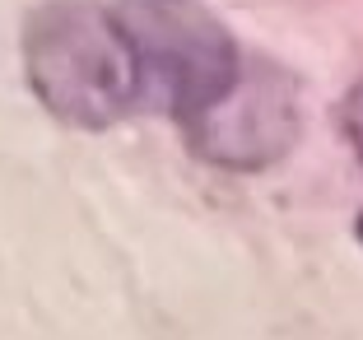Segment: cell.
I'll return each mask as SVG.
<instances>
[{
  "mask_svg": "<svg viewBox=\"0 0 363 340\" xmlns=\"http://www.w3.org/2000/svg\"><path fill=\"white\" fill-rule=\"evenodd\" d=\"M23 75L56 121L107 131L145 103L117 14L94 0H47L23 23Z\"/></svg>",
  "mask_w": 363,
  "mask_h": 340,
  "instance_id": "obj_1",
  "label": "cell"
},
{
  "mask_svg": "<svg viewBox=\"0 0 363 340\" xmlns=\"http://www.w3.org/2000/svg\"><path fill=\"white\" fill-rule=\"evenodd\" d=\"M112 14L135 52L145 98H159L182 126L219 103L247 65L201 0H117Z\"/></svg>",
  "mask_w": 363,
  "mask_h": 340,
  "instance_id": "obj_2",
  "label": "cell"
},
{
  "mask_svg": "<svg viewBox=\"0 0 363 340\" xmlns=\"http://www.w3.org/2000/svg\"><path fill=\"white\" fill-rule=\"evenodd\" d=\"M182 131L196 154L219 168H266L298 140V94L284 75L242 65L238 84Z\"/></svg>",
  "mask_w": 363,
  "mask_h": 340,
  "instance_id": "obj_3",
  "label": "cell"
},
{
  "mask_svg": "<svg viewBox=\"0 0 363 340\" xmlns=\"http://www.w3.org/2000/svg\"><path fill=\"white\" fill-rule=\"evenodd\" d=\"M340 121H345V136H350V145H354V154H359V163H363V79L345 94V107H340Z\"/></svg>",
  "mask_w": 363,
  "mask_h": 340,
  "instance_id": "obj_4",
  "label": "cell"
},
{
  "mask_svg": "<svg viewBox=\"0 0 363 340\" xmlns=\"http://www.w3.org/2000/svg\"><path fill=\"white\" fill-rule=\"evenodd\" d=\"M359 229H363V219H359Z\"/></svg>",
  "mask_w": 363,
  "mask_h": 340,
  "instance_id": "obj_5",
  "label": "cell"
}]
</instances>
